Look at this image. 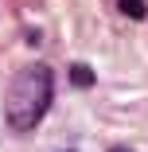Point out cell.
I'll return each mask as SVG.
<instances>
[{
	"mask_svg": "<svg viewBox=\"0 0 148 152\" xmlns=\"http://www.w3.org/2000/svg\"><path fill=\"white\" fill-rule=\"evenodd\" d=\"M144 8H148V0H121V12H125V16H133V20H140V16H144Z\"/></svg>",
	"mask_w": 148,
	"mask_h": 152,
	"instance_id": "7a4b0ae2",
	"label": "cell"
},
{
	"mask_svg": "<svg viewBox=\"0 0 148 152\" xmlns=\"http://www.w3.org/2000/svg\"><path fill=\"white\" fill-rule=\"evenodd\" d=\"M51 94H55V82H51L47 66H31V70L16 74V82L8 86V125L23 129V133L35 129L51 105Z\"/></svg>",
	"mask_w": 148,
	"mask_h": 152,
	"instance_id": "6da1fadb",
	"label": "cell"
},
{
	"mask_svg": "<svg viewBox=\"0 0 148 152\" xmlns=\"http://www.w3.org/2000/svg\"><path fill=\"white\" fill-rule=\"evenodd\" d=\"M117 152H121V148H117Z\"/></svg>",
	"mask_w": 148,
	"mask_h": 152,
	"instance_id": "277c9868",
	"label": "cell"
},
{
	"mask_svg": "<svg viewBox=\"0 0 148 152\" xmlns=\"http://www.w3.org/2000/svg\"><path fill=\"white\" fill-rule=\"evenodd\" d=\"M70 82H74V86H94V70H90V66H74V70H70Z\"/></svg>",
	"mask_w": 148,
	"mask_h": 152,
	"instance_id": "3957f363",
	"label": "cell"
}]
</instances>
